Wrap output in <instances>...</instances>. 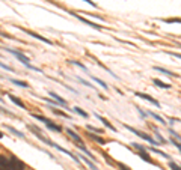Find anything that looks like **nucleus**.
<instances>
[{
  "label": "nucleus",
  "instance_id": "nucleus-1",
  "mask_svg": "<svg viewBox=\"0 0 181 170\" xmlns=\"http://www.w3.org/2000/svg\"><path fill=\"white\" fill-rule=\"evenodd\" d=\"M26 166L17 157H0V170H24Z\"/></svg>",
  "mask_w": 181,
  "mask_h": 170
},
{
  "label": "nucleus",
  "instance_id": "nucleus-2",
  "mask_svg": "<svg viewBox=\"0 0 181 170\" xmlns=\"http://www.w3.org/2000/svg\"><path fill=\"white\" fill-rule=\"evenodd\" d=\"M6 51H9L11 54H14V56H15V57H17V59H18L23 65H24L26 68H29V69H32V71H36V72H41V69H39V68H36V66H33V65H30V63H29V62H30V60H29V57H27L26 54H23L21 51L12 50V48H6Z\"/></svg>",
  "mask_w": 181,
  "mask_h": 170
},
{
  "label": "nucleus",
  "instance_id": "nucleus-3",
  "mask_svg": "<svg viewBox=\"0 0 181 170\" xmlns=\"http://www.w3.org/2000/svg\"><path fill=\"white\" fill-rule=\"evenodd\" d=\"M122 127H125L128 131H131L134 136H138V137H141V138H143V140H146L148 143H151L152 146H160V141L158 140H154L151 136H148V134H145V133H142V131H138V130H134L133 127H130V125H127V124H122Z\"/></svg>",
  "mask_w": 181,
  "mask_h": 170
},
{
  "label": "nucleus",
  "instance_id": "nucleus-4",
  "mask_svg": "<svg viewBox=\"0 0 181 170\" xmlns=\"http://www.w3.org/2000/svg\"><path fill=\"white\" fill-rule=\"evenodd\" d=\"M20 30H23L26 35H29V36H32V38H35V39H38V41H42V42H45V44H49V45H52L53 42L50 41V39H47V38H44V36H41V35H38V33H35V32H32V30H29V29H24V27H20Z\"/></svg>",
  "mask_w": 181,
  "mask_h": 170
},
{
  "label": "nucleus",
  "instance_id": "nucleus-5",
  "mask_svg": "<svg viewBox=\"0 0 181 170\" xmlns=\"http://www.w3.org/2000/svg\"><path fill=\"white\" fill-rule=\"evenodd\" d=\"M68 14H71L73 17H76L77 20H80L82 23H85V24H88V26H90V27H92V29H95V30H101V29H103L101 26H98V24H95V23H92V21H89V20H86L85 17H80L79 14H74V12H68Z\"/></svg>",
  "mask_w": 181,
  "mask_h": 170
},
{
  "label": "nucleus",
  "instance_id": "nucleus-6",
  "mask_svg": "<svg viewBox=\"0 0 181 170\" xmlns=\"http://www.w3.org/2000/svg\"><path fill=\"white\" fill-rule=\"evenodd\" d=\"M134 95L138 96V98H142V100H145V101L151 103V104H152V106H155V107H160V103H158L157 100H154L152 96L146 95V93H142V92H134Z\"/></svg>",
  "mask_w": 181,
  "mask_h": 170
},
{
  "label": "nucleus",
  "instance_id": "nucleus-7",
  "mask_svg": "<svg viewBox=\"0 0 181 170\" xmlns=\"http://www.w3.org/2000/svg\"><path fill=\"white\" fill-rule=\"evenodd\" d=\"M66 134L70 136V137H71L73 140H76V141H77L79 144H85V143H83V138H82V137H80V136H79V134H77L76 131H73L71 128H66Z\"/></svg>",
  "mask_w": 181,
  "mask_h": 170
},
{
  "label": "nucleus",
  "instance_id": "nucleus-8",
  "mask_svg": "<svg viewBox=\"0 0 181 170\" xmlns=\"http://www.w3.org/2000/svg\"><path fill=\"white\" fill-rule=\"evenodd\" d=\"M95 117H97L98 120H101V122H103V125H104L106 128H109V130H112V131H115V133H116V128H115V127H113V125H112V124L109 122V120H107V119H104V117H103L101 114H98V113H95Z\"/></svg>",
  "mask_w": 181,
  "mask_h": 170
},
{
  "label": "nucleus",
  "instance_id": "nucleus-9",
  "mask_svg": "<svg viewBox=\"0 0 181 170\" xmlns=\"http://www.w3.org/2000/svg\"><path fill=\"white\" fill-rule=\"evenodd\" d=\"M79 158H80V160H83V161L86 163V166H88V167H89L90 170H100V169H98V167H97V166H95V164H94L92 161H90V160H89L88 157H85V155L79 154Z\"/></svg>",
  "mask_w": 181,
  "mask_h": 170
},
{
  "label": "nucleus",
  "instance_id": "nucleus-10",
  "mask_svg": "<svg viewBox=\"0 0 181 170\" xmlns=\"http://www.w3.org/2000/svg\"><path fill=\"white\" fill-rule=\"evenodd\" d=\"M49 95H50V96H52V98H54V100H56V101H59V103H60V104H62V106H65V107H68V103H66V101H65V100H63V98H62V96H59V95H57V93H54V92H53V90H50V92H49Z\"/></svg>",
  "mask_w": 181,
  "mask_h": 170
},
{
  "label": "nucleus",
  "instance_id": "nucleus-11",
  "mask_svg": "<svg viewBox=\"0 0 181 170\" xmlns=\"http://www.w3.org/2000/svg\"><path fill=\"white\" fill-rule=\"evenodd\" d=\"M148 151H151V152L157 154V155H160V157H163V158L171 160V155H169V154H166V152H163V151H160V149H157V148H148Z\"/></svg>",
  "mask_w": 181,
  "mask_h": 170
},
{
  "label": "nucleus",
  "instance_id": "nucleus-12",
  "mask_svg": "<svg viewBox=\"0 0 181 170\" xmlns=\"http://www.w3.org/2000/svg\"><path fill=\"white\" fill-rule=\"evenodd\" d=\"M88 137L89 138H92L94 141H97V143H100V144H106V138L104 137H100V136H97V134H88Z\"/></svg>",
  "mask_w": 181,
  "mask_h": 170
},
{
  "label": "nucleus",
  "instance_id": "nucleus-13",
  "mask_svg": "<svg viewBox=\"0 0 181 170\" xmlns=\"http://www.w3.org/2000/svg\"><path fill=\"white\" fill-rule=\"evenodd\" d=\"M154 71L162 72V74H165V75H168V77H174V75H177V74H174V72H171V71H168V69L162 68V66H154Z\"/></svg>",
  "mask_w": 181,
  "mask_h": 170
},
{
  "label": "nucleus",
  "instance_id": "nucleus-14",
  "mask_svg": "<svg viewBox=\"0 0 181 170\" xmlns=\"http://www.w3.org/2000/svg\"><path fill=\"white\" fill-rule=\"evenodd\" d=\"M9 98H11V101L14 103V104H17L20 108H23V110H24L26 108V106L24 104H23V101L20 100V98H17V96H14V95H9Z\"/></svg>",
  "mask_w": 181,
  "mask_h": 170
},
{
  "label": "nucleus",
  "instance_id": "nucleus-15",
  "mask_svg": "<svg viewBox=\"0 0 181 170\" xmlns=\"http://www.w3.org/2000/svg\"><path fill=\"white\" fill-rule=\"evenodd\" d=\"M152 83H154L155 86H158V87H162V89H171V84L163 83L162 80H158V78H154V80H152Z\"/></svg>",
  "mask_w": 181,
  "mask_h": 170
},
{
  "label": "nucleus",
  "instance_id": "nucleus-16",
  "mask_svg": "<svg viewBox=\"0 0 181 170\" xmlns=\"http://www.w3.org/2000/svg\"><path fill=\"white\" fill-rule=\"evenodd\" d=\"M32 117H35L36 120H41V122H44L45 125H47V124H50V122H52V120H50V119H47V117H45V116H41V114H35V113H32Z\"/></svg>",
  "mask_w": 181,
  "mask_h": 170
},
{
  "label": "nucleus",
  "instance_id": "nucleus-17",
  "mask_svg": "<svg viewBox=\"0 0 181 170\" xmlns=\"http://www.w3.org/2000/svg\"><path fill=\"white\" fill-rule=\"evenodd\" d=\"M89 77H90V78H92V80H94L95 83H98L100 86H103V89H109V86H107V83H106V81H103L101 78H98V77H95V75H90V74H89Z\"/></svg>",
  "mask_w": 181,
  "mask_h": 170
},
{
  "label": "nucleus",
  "instance_id": "nucleus-18",
  "mask_svg": "<svg viewBox=\"0 0 181 170\" xmlns=\"http://www.w3.org/2000/svg\"><path fill=\"white\" fill-rule=\"evenodd\" d=\"M148 114H149V116H151L152 119H155V120H157V122H160V124H163V125L166 124V120H165V119H163L162 116H158L157 113H152V111H148Z\"/></svg>",
  "mask_w": 181,
  "mask_h": 170
},
{
  "label": "nucleus",
  "instance_id": "nucleus-19",
  "mask_svg": "<svg viewBox=\"0 0 181 170\" xmlns=\"http://www.w3.org/2000/svg\"><path fill=\"white\" fill-rule=\"evenodd\" d=\"M52 111H53V114L62 116V117H65V119H71V116H70V114H66V113L60 111V110H59V108H56V107H53V108H52Z\"/></svg>",
  "mask_w": 181,
  "mask_h": 170
},
{
  "label": "nucleus",
  "instance_id": "nucleus-20",
  "mask_svg": "<svg viewBox=\"0 0 181 170\" xmlns=\"http://www.w3.org/2000/svg\"><path fill=\"white\" fill-rule=\"evenodd\" d=\"M11 83H12V84H17V86H20V87H24V89L29 87V84H27L26 81H20V80H17V78H11Z\"/></svg>",
  "mask_w": 181,
  "mask_h": 170
},
{
  "label": "nucleus",
  "instance_id": "nucleus-21",
  "mask_svg": "<svg viewBox=\"0 0 181 170\" xmlns=\"http://www.w3.org/2000/svg\"><path fill=\"white\" fill-rule=\"evenodd\" d=\"M131 146L136 149V151H138V152H146L148 149L143 146V144H141V143H131Z\"/></svg>",
  "mask_w": 181,
  "mask_h": 170
},
{
  "label": "nucleus",
  "instance_id": "nucleus-22",
  "mask_svg": "<svg viewBox=\"0 0 181 170\" xmlns=\"http://www.w3.org/2000/svg\"><path fill=\"white\" fill-rule=\"evenodd\" d=\"M45 127H47L49 130H52V131H56V133H60L62 131V128L57 125V124H53V122H50V124H47V125H45Z\"/></svg>",
  "mask_w": 181,
  "mask_h": 170
},
{
  "label": "nucleus",
  "instance_id": "nucleus-23",
  "mask_svg": "<svg viewBox=\"0 0 181 170\" xmlns=\"http://www.w3.org/2000/svg\"><path fill=\"white\" fill-rule=\"evenodd\" d=\"M6 130H9L11 133H14V134H15L17 137H20V138H24V137H26V136H24V134H23L21 131H18V130H15L14 127H6Z\"/></svg>",
  "mask_w": 181,
  "mask_h": 170
},
{
  "label": "nucleus",
  "instance_id": "nucleus-24",
  "mask_svg": "<svg viewBox=\"0 0 181 170\" xmlns=\"http://www.w3.org/2000/svg\"><path fill=\"white\" fill-rule=\"evenodd\" d=\"M76 80L80 83V84H83V86H86V87H92V89H95V86L94 84H90L89 81H86V80H83L82 77H76Z\"/></svg>",
  "mask_w": 181,
  "mask_h": 170
},
{
  "label": "nucleus",
  "instance_id": "nucleus-25",
  "mask_svg": "<svg viewBox=\"0 0 181 170\" xmlns=\"http://www.w3.org/2000/svg\"><path fill=\"white\" fill-rule=\"evenodd\" d=\"M73 111H76L77 114H80L82 117H88V116H89V114H88V113H86L85 110H82L80 107H74V110H73Z\"/></svg>",
  "mask_w": 181,
  "mask_h": 170
},
{
  "label": "nucleus",
  "instance_id": "nucleus-26",
  "mask_svg": "<svg viewBox=\"0 0 181 170\" xmlns=\"http://www.w3.org/2000/svg\"><path fill=\"white\" fill-rule=\"evenodd\" d=\"M86 130L88 131H94V133H97V134H100V133H103V130H100V128H95V127H92V125H86Z\"/></svg>",
  "mask_w": 181,
  "mask_h": 170
},
{
  "label": "nucleus",
  "instance_id": "nucleus-27",
  "mask_svg": "<svg viewBox=\"0 0 181 170\" xmlns=\"http://www.w3.org/2000/svg\"><path fill=\"white\" fill-rule=\"evenodd\" d=\"M155 137H157V140H158V141H160V144H166V143H168V140H166V138H163V137H162V134H158L157 131H155Z\"/></svg>",
  "mask_w": 181,
  "mask_h": 170
},
{
  "label": "nucleus",
  "instance_id": "nucleus-28",
  "mask_svg": "<svg viewBox=\"0 0 181 170\" xmlns=\"http://www.w3.org/2000/svg\"><path fill=\"white\" fill-rule=\"evenodd\" d=\"M70 62H71L73 65H76V66H79L80 69H83V71H88V68H86V66H85L83 63H80V62H77V60H70Z\"/></svg>",
  "mask_w": 181,
  "mask_h": 170
},
{
  "label": "nucleus",
  "instance_id": "nucleus-29",
  "mask_svg": "<svg viewBox=\"0 0 181 170\" xmlns=\"http://www.w3.org/2000/svg\"><path fill=\"white\" fill-rule=\"evenodd\" d=\"M169 167H171L172 170H181V167H180L178 164H175L174 161H169Z\"/></svg>",
  "mask_w": 181,
  "mask_h": 170
},
{
  "label": "nucleus",
  "instance_id": "nucleus-30",
  "mask_svg": "<svg viewBox=\"0 0 181 170\" xmlns=\"http://www.w3.org/2000/svg\"><path fill=\"white\" fill-rule=\"evenodd\" d=\"M165 23H180L181 24V18H168V20H165Z\"/></svg>",
  "mask_w": 181,
  "mask_h": 170
},
{
  "label": "nucleus",
  "instance_id": "nucleus-31",
  "mask_svg": "<svg viewBox=\"0 0 181 170\" xmlns=\"http://www.w3.org/2000/svg\"><path fill=\"white\" fill-rule=\"evenodd\" d=\"M136 110H138V111H139V114H141L142 117H146V114H148V113H145V111H143V110H142L141 107H136Z\"/></svg>",
  "mask_w": 181,
  "mask_h": 170
},
{
  "label": "nucleus",
  "instance_id": "nucleus-32",
  "mask_svg": "<svg viewBox=\"0 0 181 170\" xmlns=\"http://www.w3.org/2000/svg\"><path fill=\"white\" fill-rule=\"evenodd\" d=\"M118 167H119L121 170H131L130 167H127V166H125V164H122V163H118Z\"/></svg>",
  "mask_w": 181,
  "mask_h": 170
},
{
  "label": "nucleus",
  "instance_id": "nucleus-33",
  "mask_svg": "<svg viewBox=\"0 0 181 170\" xmlns=\"http://www.w3.org/2000/svg\"><path fill=\"white\" fill-rule=\"evenodd\" d=\"M169 131H171V134H172V137H175V138H178V140H181V137H180V136H178V133H175V131H174V130H172V128H171V130H169Z\"/></svg>",
  "mask_w": 181,
  "mask_h": 170
},
{
  "label": "nucleus",
  "instance_id": "nucleus-34",
  "mask_svg": "<svg viewBox=\"0 0 181 170\" xmlns=\"http://www.w3.org/2000/svg\"><path fill=\"white\" fill-rule=\"evenodd\" d=\"M168 54H171V56H174V57H177V59H181V54H180V53H172V51H168Z\"/></svg>",
  "mask_w": 181,
  "mask_h": 170
},
{
  "label": "nucleus",
  "instance_id": "nucleus-35",
  "mask_svg": "<svg viewBox=\"0 0 181 170\" xmlns=\"http://www.w3.org/2000/svg\"><path fill=\"white\" fill-rule=\"evenodd\" d=\"M0 65H2V68H3V69H6V71H12V68H11V66H8V65H5L3 62L0 63Z\"/></svg>",
  "mask_w": 181,
  "mask_h": 170
},
{
  "label": "nucleus",
  "instance_id": "nucleus-36",
  "mask_svg": "<svg viewBox=\"0 0 181 170\" xmlns=\"http://www.w3.org/2000/svg\"><path fill=\"white\" fill-rule=\"evenodd\" d=\"M177 45H178V47H180V48H181V44H177Z\"/></svg>",
  "mask_w": 181,
  "mask_h": 170
}]
</instances>
